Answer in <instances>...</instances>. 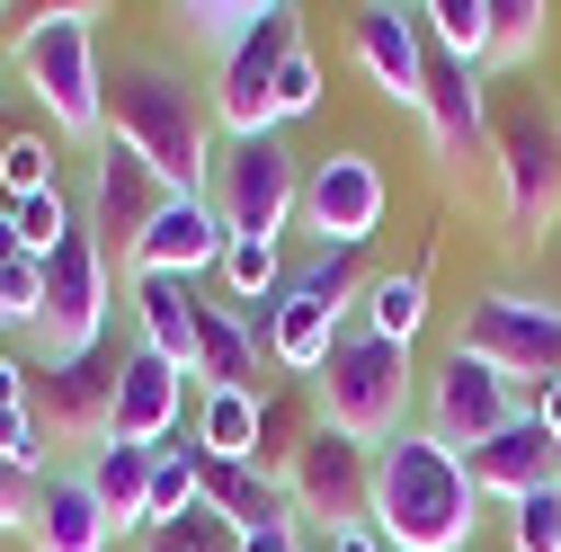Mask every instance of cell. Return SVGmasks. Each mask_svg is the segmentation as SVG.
Segmentation results:
<instances>
[{"instance_id": "1", "label": "cell", "mask_w": 561, "mask_h": 552, "mask_svg": "<svg viewBox=\"0 0 561 552\" xmlns=\"http://www.w3.org/2000/svg\"><path fill=\"white\" fill-rule=\"evenodd\" d=\"M107 134L144 152L170 196H205V179H215V143H224L205 90L179 72V62H161V54H125L107 72Z\"/></svg>"}, {"instance_id": "2", "label": "cell", "mask_w": 561, "mask_h": 552, "mask_svg": "<svg viewBox=\"0 0 561 552\" xmlns=\"http://www.w3.org/2000/svg\"><path fill=\"white\" fill-rule=\"evenodd\" d=\"M481 526V491L463 455H446L428 428H401L392 446H375V534L392 552H472Z\"/></svg>"}, {"instance_id": "3", "label": "cell", "mask_w": 561, "mask_h": 552, "mask_svg": "<svg viewBox=\"0 0 561 552\" xmlns=\"http://www.w3.org/2000/svg\"><path fill=\"white\" fill-rule=\"evenodd\" d=\"M10 72L45 107L54 134L99 143L107 134V62H99V10H36L10 36Z\"/></svg>"}, {"instance_id": "4", "label": "cell", "mask_w": 561, "mask_h": 552, "mask_svg": "<svg viewBox=\"0 0 561 552\" xmlns=\"http://www.w3.org/2000/svg\"><path fill=\"white\" fill-rule=\"evenodd\" d=\"M312 401H321V428L357 446H392L410 428V348H392L375 330H339L330 366L312 375Z\"/></svg>"}, {"instance_id": "5", "label": "cell", "mask_w": 561, "mask_h": 552, "mask_svg": "<svg viewBox=\"0 0 561 552\" xmlns=\"http://www.w3.org/2000/svg\"><path fill=\"white\" fill-rule=\"evenodd\" d=\"M347 312H357V250H321L312 267L286 276V295H276L267 312H250V321H259L267 366H286L295 383H312L330 366V348H339Z\"/></svg>"}, {"instance_id": "6", "label": "cell", "mask_w": 561, "mask_h": 552, "mask_svg": "<svg viewBox=\"0 0 561 552\" xmlns=\"http://www.w3.org/2000/svg\"><path fill=\"white\" fill-rule=\"evenodd\" d=\"M205 196H215V215H224L232 241H276L304 215V161H295L286 134H232V143H215Z\"/></svg>"}, {"instance_id": "7", "label": "cell", "mask_w": 561, "mask_h": 552, "mask_svg": "<svg viewBox=\"0 0 561 552\" xmlns=\"http://www.w3.org/2000/svg\"><path fill=\"white\" fill-rule=\"evenodd\" d=\"M455 348L481 357L490 375H508V383H552L561 375V303L543 286H490L455 321Z\"/></svg>"}, {"instance_id": "8", "label": "cell", "mask_w": 561, "mask_h": 552, "mask_svg": "<svg viewBox=\"0 0 561 552\" xmlns=\"http://www.w3.org/2000/svg\"><path fill=\"white\" fill-rule=\"evenodd\" d=\"M107 312H116V267L90 232H72L54 258H45V303H36V357L62 366V357H90L107 338Z\"/></svg>"}, {"instance_id": "9", "label": "cell", "mask_w": 561, "mask_h": 552, "mask_svg": "<svg viewBox=\"0 0 561 552\" xmlns=\"http://www.w3.org/2000/svg\"><path fill=\"white\" fill-rule=\"evenodd\" d=\"M286 508H295V526H321V534L375 526V446L312 419V437L286 463Z\"/></svg>"}, {"instance_id": "10", "label": "cell", "mask_w": 561, "mask_h": 552, "mask_svg": "<svg viewBox=\"0 0 561 552\" xmlns=\"http://www.w3.org/2000/svg\"><path fill=\"white\" fill-rule=\"evenodd\" d=\"M500 205H508V232L517 241H543L561 223V116L543 99L508 107L500 116Z\"/></svg>"}, {"instance_id": "11", "label": "cell", "mask_w": 561, "mask_h": 552, "mask_svg": "<svg viewBox=\"0 0 561 552\" xmlns=\"http://www.w3.org/2000/svg\"><path fill=\"white\" fill-rule=\"evenodd\" d=\"M304 45V19L286 10V0H267V19L250 45H232L215 62V90H205V107H215V134L232 143V134H276V62H286Z\"/></svg>"}, {"instance_id": "12", "label": "cell", "mask_w": 561, "mask_h": 552, "mask_svg": "<svg viewBox=\"0 0 561 552\" xmlns=\"http://www.w3.org/2000/svg\"><path fill=\"white\" fill-rule=\"evenodd\" d=\"M161 205H170V187L152 179V161L134 143H116V134H99V143H90V187H81V232L107 258H134V241L152 232Z\"/></svg>"}, {"instance_id": "13", "label": "cell", "mask_w": 561, "mask_h": 552, "mask_svg": "<svg viewBox=\"0 0 561 552\" xmlns=\"http://www.w3.org/2000/svg\"><path fill=\"white\" fill-rule=\"evenodd\" d=\"M508 419H526V392L508 383V375H490L481 357H463V348H446L437 366H428V428L446 455H472V446H490Z\"/></svg>"}, {"instance_id": "14", "label": "cell", "mask_w": 561, "mask_h": 552, "mask_svg": "<svg viewBox=\"0 0 561 552\" xmlns=\"http://www.w3.org/2000/svg\"><path fill=\"white\" fill-rule=\"evenodd\" d=\"M383 205H392V179L366 161V152H321L304 161V232L321 250H366L383 232Z\"/></svg>"}, {"instance_id": "15", "label": "cell", "mask_w": 561, "mask_h": 552, "mask_svg": "<svg viewBox=\"0 0 561 552\" xmlns=\"http://www.w3.org/2000/svg\"><path fill=\"white\" fill-rule=\"evenodd\" d=\"M27 419H36V437L54 446V437H107L116 428V357L107 348H90V357H62V366H36L27 375Z\"/></svg>"}, {"instance_id": "16", "label": "cell", "mask_w": 561, "mask_h": 552, "mask_svg": "<svg viewBox=\"0 0 561 552\" xmlns=\"http://www.w3.org/2000/svg\"><path fill=\"white\" fill-rule=\"evenodd\" d=\"M347 54H357V72L392 107H419V90H428V36H419V10H392V0L347 10Z\"/></svg>"}, {"instance_id": "17", "label": "cell", "mask_w": 561, "mask_h": 552, "mask_svg": "<svg viewBox=\"0 0 561 552\" xmlns=\"http://www.w3.org/2000/svg\"><path fill=\"white\" fill-rule=\"evenodd\" d=\"M224 250H232V232L215 215V196H170L152 215V232L134 241L125 276H187V286H196L205 267H224Z\"/></svg>"}, {"instance_id": "18", "label": "cell", "mask_w": 561, "mask_h": 552, "mask_svg": "<svg viewBox=\"0 0 561 552\" xmlns=\"http://www.w3.org/2000/svg\"><path fill=\"white\" fill-rule=\"evenodd\" d=\"M463 472H472V491H481V499L517 508V499H535V491H552V481H561V437L526 410V419H508L490 446H472Z\"/></svg>"}, {"instance_id": "19", "label": "cell", "mask_w": 561, "mask_h": 552, "mask_svg": "<svg viewBox=\"0 0 561 552\" xmlns=\"http://www.w3.org/2000/svg\"><path fill=\"white\" fill-rule=\"evenodd\" d=\"M179 419H187V366H170V357H152V348H125V357H116V428H107V437H125V446H170Z\"/></svg>"}, {"instance_id": "20", "label": "cell", "mask_w": 561, "mask_h": 552, "mask_svg": "<svg viewBox=\"0 0 561 552\" xmlns=\"http://www.w3.org/2000/svg\"><path fill=\"white\" fill-rule=\"evenodd\" d=\"M481 62H455V54H437L428 45V90H419V125H428V143H437V161H463L481 134H490V99H481Z\"/></svg>"}, {"instance_id": "21", "label": "cell", "mask_w": 561, "mask_h": 552, "mask_svg": "<svg viewBox=\"0 0 561 552\" xmlns=\"http://www.w3.org/2000/svg\"><path fill=\"white\" fill-rule=\"evenodd\" d=\"M116 526L99 508V491L81 472H45L36 481V508H27V552H107Z\"/></svg>"}, {"instance_id": "22", "label": "cell", "mask_w": 561, "mask_h": 552, "mask_svg": "<svg viewBox=\"0 0 561 552\" xmlns=\"http://www.w3.org/2000/svg\"><path fill=\"white\" fill-rule=\"evenodd\" d=\"M152 472H161V446H125V437H99V446H90L81 481L99 491V508H107V526H116V534H144Z\"/></svg>"}, {"instance_id": "23", "label": "cell", "mask_w": 561, "mask_h": 552, "mask_svg": "<svg viewBox=\"0 0 561 552\" xmlns=\"http://www.w3.org/2000/svg\"><path fill=\"white\" fill-rule=\"evenodd\" d=\"M134 348H152V357H170V366H196V286L187 276H134Z\"/></svg>"}, {"instance_id": "24", "label": "cell", "mask_w": 561, "mask_h": 552, "mask_svg": "<svg viewBox=\"0 0 561 552\" xmlns=\"http://www.w3.org/2000/svg\"><path fill=\"white\" fill-rule=\"evenodd\" d=\"M205 392H259V321L232 312V303H205L196 312V366H187Z\"/></svg>"}, {"instance_id": "25", "label": "cell", "mask_w": 561, "mask_h": 552, "mask_svg": "<svg viewBox=\"0 0 561 552\" xmlns=\"http://www.w3.org/2000/svg\"><path fill=\"white\" fill-rule=\"evenodd\" d=\"M357 330L392 338V348H410L419 330H428V258H410L392 276H375V286L357 295Z\"/></svg>"}, {"instance_id": "26", "label": "cell", "mask_w": 561, "mask_h": 552, "mask_svg": "<svg viewBox=\"0 0 561 552\" xmlns=\"http://www.w3.org/2000/svg\"><path fill=\"white\" fill-rule=\"evenodd\" d=\"M259 419H267V392H205L196 401V446L224 455V463H250L259 455Z\"/></svg>"}, {"instance_id": "27", "label": "cell", "mask_w": 561, "mask_h": 552, "mask_svg": "<svg viewBox=\"0 0 561 552\" xmlns=\"http://www.w3.org/2000/svg\"><path fill=\"white\" fill-rule=\"evenodd\" d=\"M543 36H552L543 0H490V54H481V72H517V62H535Z\"/></svg>"}, {"instance_id": "28", "label": "cell", "mask_w": 561, "mask_h": 552, "mask_svg": "<svg viewBox=\"0 0 561 552\" xmlns=\"http://www.w3.org/2000/svg\"><path fill=\"white\" fill-rule=\"evenodd\" d=\"M419 36L455 62H481L490 54V0H419Z\"/></svg>"}, {"instance_id": "29", "label": "cell", "mask_w": 561, "mask_h": 552, "mask_svg": "<svg viewBox=\"0 0 561 552\" xmlns=\"http://www.w3.org/2000/svg\"><path fill=\"white\" fill-rule=\"evenodd\" d=\"M224 286H232V312H267L276 295H286V258H276V241H232L224 250Z\"/></svg>"}, {"instance_id": "30", "label": "cell", "mask_w": 561, "mask_h": 552, "mask_svg": "<svg viewBox=\"0 0 561 552\" xmlns=\"http://www.w3.org/2000/svg\"><path fill=\"white\" fill-rule=\"evenodd\" d=\"M10 223H19V250H27V258H54L62 241L81 232V196H72V187H45V196L10 205Z\"/></svg>"}, {"instance_id": "31", "label": "cell", "mask_w": 561, "mask_h": 552, "mask_svg": "<svg viewBox=\"0 0 561 552\" xmlns=\"http://www.w3.org/2000/svg\"><path fill=\"white\" fill-rule=\"evenodd\" d=\"M179 19H187V36H196L205 54L224 62L232 45H250V36H259V19H267V0H196V10H179Z\"/></svg>"}, {"instance_id": "32", "label": "cell", "mask_w": 561, "mask_h": 552, "mask_svg": "<svg viewBox=\"0 0 561 552\" xmlns=\"http://www.w3.org/2000/svg\"><path fill=\"white\" fill-rule=\"evenodd\" d=\"M187 508H196V437H187V446H161V472H152V508H144V534L179 526Z\"/></svg>"}, {"instance_id": "33", "label": "cell", "mask_w": 561, "mask_h": 552, "mask_svg": "<svg viewBox=\"0 0 561 552\" xmlns=\"http://www.w3.org/2000/svg\"><path fill=\"white\" fill-rule=\"evenodd\" d=\"M0 187H10V205H27V196H45V187H62V179H54V143H45V134H10V143H0Z\"/></svg>"}, {"instance_id": "34", "label": "cell", "mask_w": 561, "mask_h": 552, "mask_svg": "<svg viewBox=\"0 0 561 552\" xmlns=\"http://www.w3.org/2000/svg\"><path fill=\"white\" fill-rule=\"evenodd\" d=\"M312 107H321V62H312V45H295L286 62H276V134L304 125Z\"/></svg>"}, {"instance_id": "35", "label": "cell", "mask_w": 561, "mask_h": 552, "mask_svg": "<svg viewBox=\"0 0 561 552\" xmlns=\"http://www.w3.org/2000/svg\"><path fill=\"white\" fill-rule=\"evenodd\" d=\"M508 552H561V481L508 508Z\"/></svg>"}, {"instance_id": "36", "label": "cell", "mask_w": 561, "mask_h": 552, "mask_svg": "<svg viewBox=\"0 0 561 552\" xmlns=\"http://www.w3.org/2000/svg\"><path fill=\"white\" fill-rule=\"evenodd\" d=\"M45 303V258H0V330H36Z\"/></svg>"}, {"instance_id": "37", "label": "cell", "mask_w": 561, "mask_h": 552, "mask_svg": "<svg viewBox=\"0 0 561 552\" xmlns=\"http://www.w3.org/2000/svg\"><path fill=\"white\" fill-rule=\"evenodd\" d=\"M144 552H232V526H224L215 508L196 499V508H187L179 526H161V534H144Z\"/></svg>"}, {"instance_id": "38", "label": "cell", "mask_w": 561, "mask_h": 552, "mask_svg": "<svg viewBox=\"0 0 561 552\" xmlns=\"http://www.w3.org/2000/svg\"><path fill=\"white\" fill-rule=\"evenodd\" d=\"M36 481H45V472H19V463H0V534H27V508H36Z\"/></svg>"}, {"instance_id": "39", "label": "cell", "mask_w": 561, "mask_h": 552, "mask_svg": "<svg viewBox=\"0 0 561 552\" xmlns=\"http://www.w3.org/2000/svg\"><path fill=\"white\" fill-rule=\"evenodd\" d=\"M27 375H36V366H19V357H0V419H10V410H27Z\"/></svg>"}, {"instance_id": "40", "label": "cell", "mask_w": 561, "mask_h": 552, "mask_svg": "<svg viewBox=\"0 0 561 552\" xmlns=\"http://www.w3.org/2000/svg\"><path fill=\"white\" fill-rule=\"evenodd\" d=\"M232 552H304V526H267V534H241Z\"/></svg>"}, {"instance_id": "41", "label": "cell", "mask_w": 561, "mask_h": 552, "mask_svg": "<svg viewBox=\"0 0 561 552\" xmlns=\"http://www.w3.org/2000/svg\"><path fill=\"white\" fill-rule=\"evenodd\" d=\"M321 552H392L375 526H347V534H321Z\"/></svg>"}, {"instance_id": "42", "label": "cell", "mask_w": 561, "mask_h": 552, "mask_svg": "<svg viewBox=\"0 0 561 552\" xmlns=\"http://www.w3.org/2000/svg\"><path fill=\"white\" fill-rule=\"evenodd\" d=\"M535 419H543V428H552V437H561V375H552V383H543V392H535Z\"/></svg>"}, {"instance_id": "43", "label": "cell", "mask_w": 561, "mask_h": 552, "mask_svg": "<svg viewBox=\"0 0 561 552\" xmlns=\"http://www.w3.org/2000/svg\"><path fill=\"white\" fill-rule=\"evenodd\" d=\"M10 36H19V19H10V10H0V62H10Z\"/></svg>"}, {"instance_id": "44", "label": "cell", "mask_w": 561, "mask_h": 552, "mask_svg": "<svg viewBox=\"0 0 561 552\" xmlns=\"http://www.w3.org/2000/svg\"><path fill=\"white\" fill-rule=\"evenodd\" d=\"M543 295H552V303H561V276H552V286H543Z\"/></svg>"}]
</instances>
